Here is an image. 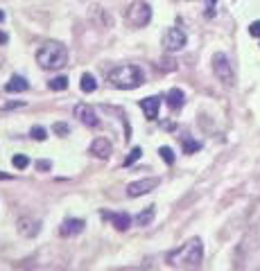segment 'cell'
<instances>
[{
	"mask_svg": "<svg viewBox=\"0 0 260 271\" xmlns=\"http://www.w3.org/2000/svg\"><path fill=\"white\" fill-rule=\"evenodd\" d=\"M201 257H204V244L199 237L188 239L183 246H179L177 251H172L168 255V262L172 266H181V269H197L201 264Z\"/></svg>",
	"mask_w": 260,
	"mask_h": 271,
	"instance_id": "6da1fadb",
	"label": "cell"
},
{
	"mask_svg": "<svg viewBox=\"0 0 260 271\" xmlns=\"http://www.w3.org/2000/svg\"><path fill=\"white\" fill-rule=\"evenodd\" d=\"M37 63L43 70H61V68L68 66V50L59 41H48L39 48Z\"/></svg>",
	"mask_w": 260,
	"mask_h": 271,
	"instance_id": "7a4b0ae2",
	"label": "cell"
},
{
	"mask_svg": "<svg viewBox=\"0 0 260 271\" xmlns=\"http://www.w3.org/2000/svg\"><path fill=\"white\" fill-rule=\"evenodd\" d=\"M109 84L120 90H132L145 84V72L138 66H118L109 72Z\"/></svg>",
	"mask_w": 260,
	"mask_h": 271,
	"instance_id": "3957f363",
	"label": "cell"
},
{
	"mask_svg": "<svg viewBox=\"0 0 260 271\" xmlns=\"http://www.w3.org/2000/svg\"><path fill=\"white\" fill-rule=\"evenodd\" d=\"M213 72H215V77H217V81H222L224 86L235 84V75H233L231 61L226 59V54H222V52L213 54Z\"/></svg>",
	"mask_w": 260,
	"mask_h": 271,
	"instance_id": "277c9868",
	"label": "cell"
},
{
	"mask_svg": "<svg viewBox=\"0 0 260 271\" xmlns=\"http://www.w3.org/2000/svg\"><path fill=\"white\" fill-rule=\"evenodd\" d=\"M127 21L132 23L134 27L150 25V21H152V7L147 3H143V0H138V3H134L132 7L127 9Z\"/></svg>",
	"mask_w": 260,
	"mask_h": 271,
	"instance_id": "5b68a950",
	"label": "cell"
},
{
	"mask_svg": "<svg viewBox=\"0 0 260 271\" xmlns=\"http://www.w3.org/2000/svg\"><path fill=\"white\" fill-rule=\"evenodd\" d=\"M186 43H188V36L181 27H170L163 36V45L168 52H179V50L186 48Z\"/></svg>",
	"mask_w": 260,
	"mask_h": 271,
	"instance_id": "8992f818",
	"label": "cell"
},
{
	"mask_svg": "<svg viewBox=\"0 0 260 271\" xmlns=\"http://www.w3.org/2000/svg\"><path fill=\"white\" fill-rule=\"evenodd\" d=\"M154 188H159V179H141V181H134V183H129L127 185V194L129 197H143V194H147V192H152Z\"/></svg>",
	"mask_w": 260,
	"mask_h": 271,
	"instance_id": "52a82bcc",
	"label": "cell"
},
{
	"mask_svg": "<svg viewBox=\"0 0 260 271\" xmlns=\"http://www.w3.org/2000/svg\"><path fill=\"white\" fill-rule=\"evenodd\" d=\"M16 230H19L23 237L32 239V237H37V235L41 233V221L32 219V217H19V221H16Z\"/></svg>",
	"mask_w": 260,
	"mask_h": 271,
	"instance_id": "ba28073f",
	"label": "cell"
},
{
	"mask_svg": "<svg viewBox=\"0 0 260 271\" xmlns=\"http://www.w3.org/2000/svg\"><path fill=\"white\" fill-rule=\"evenodd\" d=\"M75 117H77L82 124H86V126H97V124H100L97 113L93 111V106H88V104H77V106H75Z\"/></svg>",
	"mask_w": 260,
	"mask_h": 271,
	"instance_id": "9c48e42d",
	"label": "cell"
},
{
	"mask_svg": "<svg viewBox=\"0 0 260 271\" xmlns=\"http://www.w3.org/2000/svg\"><path fill=\"white\" fill-rule=\"evenodd\" d=\"M161 99H163V97H159V95H150V97L141 99V111L145 113L147 120H156V117H159Z\"/></svg>",
	"mask_w": 260,
	"mask_h": 271,
	"instance_id": "30bf717a",
	"label": "cell"
},
{
	"mask_svg": "<svg viewBox=\"0 0 260 271\" xmlns=\"http://www.w3.org/2000/svg\"><path fill=\"white\" fill-rule=\"evenodd\" d=\"M91 154L95 158H100V161H106V158L113 154V145H111V140H106V138H95L91 145Z\"/></svg>",
	"mask_w": 260,
	"mask_h": 271,
	"instance_id": "8fae6325",
	"label": "cell"
},
{
	"mask_svg": "<svg viewBox=\"0 0 260 271\" xmlns=\"http://www.w3.org/2000/svg\"><path fill=\"white\" fill-rule=\"evenodd\" d=\"M102 219H109L111 224L115 226V230H127L129 224H132V217L127 212H109V210H102L100 212Z\"/></svg>",
	"mask_w": 260,
	"mask_h": 271,
	"instance_id": "7c38bea8",
	"label": "cell"
},
{
	"mask_svg": "<svg viewBox=\"0 0 260 271\" xmlns=\"http://www.w3.org/2000/svg\"><path fill=\"white\" fill-rule=\"evenodd\" d=\"M84 226H86V221L84 219H66L64 224H61L59 233H61V237H73V235L82 233Z\"/></svg>",
	"mask_w": 260,
	"mask_h": 271,
	"instance_id": "4fadbf2b",
	"label": "cell"
},
{
	"mask_svg": "<svg viewBox=\"0 0 260 271\" xmlns=\"http://www.w3.org/2000/svg\"><path fill=\"white\" fill-rule=\"evenodd\" d=\"M165 102H168V106L172 108V111H177V108L183 106V102H186V95H183L181 88H172V90H168V95H165Z\"/></svg>",
	"mask_w": 260,
	"mask_h": 271,
	"instance_id": "5bb4252c",
	"label": "cell"
},
{
	"mask_svg": "<svg viewBox=\"0 0 260 271\" xmlns=\"http://www.w3.org/2000/svg\"><path fill=\"white\" fill-rule=\"evenodd\" d=\"M28 88H30L28 79H25V77H21V75H14L10 81H7V86H5L7 93H25Z\"/></svg>",
	"mask_w": 260,
	"mask_h": 271,
	"instance_id": "9a60e30c",
	"label": "cell"
},
{
	"mask_svg": "<svg viewBox=\"0 0 260 271\" xmlns=\"http://www.w3.org/2000/svg\"><path fill=\"white\" fill-rule=\"evenodd\" d=\"M154 206H147L143 212H138V217H136V221H138V226H150L152 224V219H154Z\"/></svg>",
	"mask_w": 260,
	"mask_h": 271,
	"instance_id": "2e32d148",
	"label": "cell"
},
{
	"mask_svg": "<svg viewBox=\"0 0 260 271\" xmlns=\"http://www.w3.org/2000/svg\"><path fill=\"white\" fill-rule=\"evenodd\" d=\"M79 86H82L84 93H93V90L97 88V81H95V77H93L91 72H84V75H82V84H79Z\"/></svg>",
	"mask_w": 260,
	"mask_h": 271,
	"instance_id": "e0dca14e",
	"label": "cell"
},
{
	"mask_svg": "<svg viewBox=\"0 0 260 271\" xmlns=\"http://www.w3.org/2000/svg\"><path fill=\"white\" fill-rule=\"evenodd\" d=\"M48 88L50 90H66L68 88V77L59 75V77H55V79H50L48 81Z\"/></svg>",
	"mask_w": 260,
	"mask_h": 271,
	"instance_id": "ac0fdd59",
	"label": "cell"
},
{
	"mask_svg": "<svg viewBox=\"0 0 260 271\" xmlns=\"http://www.w3.org/2000/svg\"><path fill=\"white\" fill-rule=\"evenodd\" d=\"M199 149H201V143H199V140H183V152H186V154H195V152H199Z\"/></svg>",
	"mask_w": 260,
	"mask_h": 271,
	"instance_id": "d6986e66",
	"label": "cell"
},
{
	"mask_svg": "<svg viewBox=\"0 0 260 271\" xmlns=\"http://www.w3.org/2000/svg\"><path fill=\"white\" fill-rule=\"evenodd\" d=\"M141 156H143V149H141V147H134L132 152H129V156L124 158V167L134 165V163H136V161H138V158H141Z\"/></svg>",
	"mask_w": 260,
	"mask_h": 271,
	"instance_id": "ffe728a7",
	"label": "cell"
},
{
	"mask_svg": "<svg viewBox=\"0 0 260 271\" xmlns=\"http://www.w3.org/2000/svg\"><path fill=\"white\" fill-rule=\"evenodd\" d=\"M12 163H14L16 170H25V167L30 165V158H28V156H23V154H16V156L12 158Z\"/></svg>",
	"mask_w": 260,
	"mask_h": 271,
	"instance_id": "44dd1931",
	"label": "cell"
},
{
	"mask_svg": "<svg viewBox=\"0 0 260 271\" xmlns=\"http://www.w3.org/2000/svg\"><path fill=\"white\" fill-rule=\"evenodd\" d=\"M159 154H161V158H163V161L168 163V165H172V163H174V152H172L170 147H161V149H159Z\"/></svg>",
	"mask_w": 260,
	"mask_h": 271,
	"instance_id": "7402d4cb",
	"label": "cell"
},
{
	"mask_svg": "<svg viewBox=\"0 0 260 271\" xmlns=\"http://www.w3.org/2000/svg\"><path fill=\"white\" fill-rule=\"evenodd\" d=\"M30 136H32L34 140H46L48 131L43 129V126H32V131H30Z\"/></svg>",
	"mask_w": 260,
	"mask_h": 271,
	"instance_id": "603a6c76",
	"label": "cell"
},
{
	"mask_svg": "<svg viewBox=\"0 0 260 271\" xmlns=\"http://www.w3.org/2000/svg\"><path fill=\"white\" fill-rule=\"evenodd\" d=\"M52 129H55V133H59V136H68V133H70V126L64 124V122H57Z\"/></svg>",
	"mask_w": 260,
	"mask_h": 271,
	"instance_id": "cb8c5ba5",
	"label": "cell"
},
{
	"mask_svg": "<svg viewBox=\"0 0 260 271\" xmlns=\"http://www.w3.org/2000/svg\"><path fill=\"white\" fill-rule=\"evenodd\" d=\"M215 5H217V0H206V16H215Z\"/></svg>",
	"mask_w": 260,
	"mask_h": 271,
	"instance_id": "d4e9b609",
	"label": "cell"
},
{
	"mask_svg": "<svg viewBox=\"0 0 260 271\" xmlns=\"http://www.w3.org/2000/svg\"><path fill=\"white\" fill-rule=\"evenodd\" d=\"M161 70H174V61L172 59H163V61H161Z\"/></svg>",
	"mask_w": 260,
	"mask_h": 271,
	"instance_id": "484cf974",
	"label": "cell"
},
{
	"mask_svg": "<svg viewBox=\"0 0 260 271\" xmlns=\"http://www.w3.org/2000/svg\"><path fill=\"white\" fill-rule=\"evenodd\" d=\"M249 34L251 36H260V21L251 23V25H249Z\"/></svg>",
	"mask_w": 260,
	"mask_h": 271,
	"instance_id": "4316f807",
	"label": "cell"
},
{
	"mask_svg": "<svg viewBox=\"0 0 260 271\" xmlns=\"http://www.w3.org/2000/svg\"><path fill=\"white\" fill-rule=\"evenodd\" d=\"M37 167H39V170H50V163H48V161H39Z\"/></svg>",
	"mask_w": 260,
	"mask_h": 271,
	"instance_id": "83f0119b",
	"label": "cell"
},
{
	"mask_svg": "<svg viewBox=\"0 0 260 271\" xmlns=\"http://www.w3.org/2000/svg\"><path fill=\"white\" fill-rule=\"evenodd\" d=\"M14 106H23V102H12V104H5V108H14Z\"/></svg>",
	"mask_w": 260,
	"mask_h": 271,
	"instance_id": "f1b7e54d",
	"label": "cell"
},
{
	"mask_svg": "<svg viewBox=\"0 0 260 271\" xmlns=\"http://www.w3.org/2000/svg\"><path fill=\"white\" fill-rule=\"evenodd\" d=\"M0 43H7V34H3V32H0Z\"/></svg>",
	"mask_w": 260,
	"mask_h": 271,
	"instance_id": "f546056e",
	"label": "cell"
},
{
	"mask_svg": "<svg viewBox=\"0 0 260 271\" xmlns=\"http://www.w3.org/2000/svg\"><path fill=\"white\" fill-rule=\"evenodd\" d=\"M0 179L7 181V179H12V176H10V174H5V172H0Z\"/></svg>",
	"mask_w": 260,
	"mask_h": 271,
	"instance_id": "4dcf8cb0",
	"label": "cell"
},
{
	"mask_svg": "<svg viewBox=\"0 0 260 271\" xmlns=\"http://www.w3.org/2000/svg\"><path fill=\"white\" fill-rule=\"evenodd\" d=\"M3 18H5V14H3V12H0V23H3Z\"/></svg>",
	"mask_w": 260,
	"mask_h": 271,
	"instance_id": "1f68e13d",
	"label": "cell"
}]
</instances>
